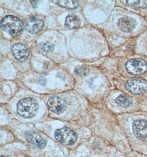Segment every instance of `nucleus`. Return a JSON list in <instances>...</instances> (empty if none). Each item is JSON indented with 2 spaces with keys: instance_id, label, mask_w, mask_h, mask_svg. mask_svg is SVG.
I'll use <instances>...</instances> for the list:
<instances>
[{
  "instance_id": "1a4fd4ad",
  "label": "nucleus",
  "mask_w": 147,
  "mask_h": 157,
  "mask_svg": "<svg viewBox=\"0 0 147 157\" xmlns=\"http://www.w3.org/2000/svg\"><path fill=\"white\" fill-rule=\"evenodd\" d=\"M12 51L14 56L17 60L21 62H24L27 60L30 54L28 48L23 43L16 44L14 45Z\"/></svg>"
},
{
  "instance_id": "6e6552de",
  "label": "nucleus",
  "mask_w": 147,
  "mask_h": 157,
  "mask_svg": "<svg viewBox=\"0 0 147 157\" xmlns=\"http://www.w3.org/2000/svg\"><path fill=\"white\" fill-rule=\"evenodd\" d=\"M133 132L137 138L147 141V121L145 120H136L133 124Z\"/></svg>"
},
{
  "instance_id": "0eeeda50",
  "label": "nucleus",
  "mask_w": 147,
  "mask_h": 157,
  "mask_svg": "<svg viewBox=\"0 0 147 157\" xmlns=\"http://www.w3.org/2000/svg\"><path fill=\"white\" fill-rule=\"evenodd\" d=\"M47 104L49 110L57 115L62 114L67 109L66 101L57 96L50 98L47 101Z\"/></svg>"
},
{
  "instance_id": "9b49d317",
  "label": "nucleus",
  "mask_w": 147,
  "mask_h": 157,
  "mask_svg": "<svg viewBox=\"0 0 147 157\" xmlns=\"http://www.w3.org/2000/svg\"><path fill=\"white\" fill-rule=\"evenodd\" d=\"M136 20L128 16L123 17L120 18L118 22V25L121 30L126 33L132 31L136 27Z\"/></svg>"
},
{
  "instance_id": "9d476101",
  "label": "nucleus",
  "mask_w": 147,
  "mask_h": 157,
  "mask_svg": "<svg viewBox=\"0 0 147 157\" xmlns=\"http://www.w3.org/2000/svg\"><path fill=\"white\" fill-rule=\"evenodd\" d=\"M44 23L41 19L32 17L25 22V29L31 34H35L40 32L44 27Z\"/></svg>"
},
{
  "instance_id": "dca6fc26",
  "label": "nucleus",
  "mask_w": 147,
  "mask_h": 157,
  "mask_svg": "<svg viewBox=\"0 0 147 157\" xmlns=\"http://www.w3.org/2000/svg\"><path fill=\"white\" fill-rule=\"evenodd\" d=\"M74 72L76 75L80 76H85L87 75L89 72V68L86 66H77Z\"/></svg>"
},
{
  "instance_id": "f3484780",
  "label": "nucleus",
  "mask_w": 147,
  "mask_h": 157,
  "mask_svg": "<svg viewBox=\"0 0 147 157\" xmlns=\"http://www.w3.org/2000/svg\"><path fill=\"white\" fill-rule=\"evenodd\" d=\"M40 48L44 52H51L54 50V45L50 43H44L40 45Z\"/></svg>"
},
{
  "instance_id": "423d86ee",
  "label": "nucleus",
  "mask_w": 147,
  "mask_h": 157,
  "mask_svg": "<svg viewBox=\"0 0 147 157\" xmlns=\"http://www.w3.org/2000/svg\"><path fill=\"white\" fill-rule=\"evenodd\" d=\"M126 88L134 94H143L147 92V82L143 79H131L126 82Z\"/></svg>"
},
{
  "instance_id": "a211bd4d",
  "label": "nucleus",
  "mask_w": 147,
  "mask_h": 157,
  "mask_svg": "<svg viewBox=\"0 0 147 157\" xmlns=\"http://www.w3.org/2000/svg\"><path fill=\"white\" fill-rule=\"evenodd\" d=\"M39 82H40V84H42V85H45V83H46V80H45V79L43 77H40V79H39Z\"/></svg>"
},
{
  "instance_id": "7ed1b4c3",
  "label": "nucleus",
  "mask_w": 147,
  "mask_h": 157,
  "mask_svg": "<svg viewBox=\"0 0 147 157\" xmlns=\"http://www.w3.org/2000/svg\"><path fill=\"white\" fill-rule=\"evenodd\" d=\"M3 30L12 36L19 35L23 29L24 24L21 19L13 16L5 17L1 22Z\"/></svg>"
},
{
  "instance_id": "f257e3e1",
  "label": "nucleus",
  "mask_w": 147,
  "mask_h": 157,
  "mask_svg": "<svg viewBox=\"0 0 147 157\" xmlns=\"http://www.w3.org/2000/svg\"><path fill=\"white\" fill-rule=\"evenodd\" d=\"M38 102L32 98H25L19 100L17 105V113L19 116L27 119L36 117L39 111Z\"/></svg>"
},
{
  "instance_id": "4468645a",
  "label": "nucleus",
  "mask_w": 147,
  "mask_h": 157,
  "mask_svg": "<svg viewBox=\"0 0 147 157\" xmlns=\"http://www.w3.org/2000/svg\"><path fill=\"white\" fill-rule=\"evenodd\" d=\"M56 2L58 5L68 10L76 9L79 5L78 1H57Z\"/></svg>"
},
{
  "instance_id": "39448f33",
  "label": "nucleus",
  "mask_w": 147,
  "mask_h": 157,
  "mask_svg": "<svg viewBox=\"0 0 147 157\" xmlns=\"http://www.w3.org/2000/svg\"><path fill=\"white\" fill-rule=\"evenodd\" d=\"M126 70L132 75H141L147 72V63L141 59L128 60L125 65Z\"/></svg>"
},
{
  "instance_id": "f03ea898",
  "label": "nucleus",
  "mask_w": 147,
  "mask_h": 157,
  "mask_svg": "<svg viewBox=\"0 0 147 157\" xmlns=\"http://www.w3.org/2000/svg\"><path fill=\"white\" fill-rule=\"evenodd\" d=\"M53 137L58 144L66 147L74 146L79 140L77 133L68 127L57 129L55 131Z\"/></svg>"
},
{
  "instance_id": "ddd939ff",
  "label": "nucleus",
  "mask_w": 147,
  "mask_h": 157,
  "mask_svg": "<svg viewBox=\"0 0 147 157\" xmlns=\"http://www.w3.org/2000/svg\"><path fill=\"white\" fill-rule=\"evenodd\" d=\"M117 105L123 108H128L132 104V99L131 98L124 95H121L115 99Z\"/></svg>"
},
{
  "instance_id": "20e7f679",
  "label": "nucleus",
  "mask_w": 147,
  "mask_h": 157,
  "mask_svg": "<svg viewBox=\"0 0 147 157\" xmlns=\"http://www.w3.org/2000/svg\"><path fill=\"white\" fill-rule=\"evenodd\" d=\"M23 137L27 144L37 149H44L47 146V140L36 131H28L25 132Z\"/></svg>"
},
{
  "instance_id": "2eb2a0df",
  "label": "nucleus",
  "mask_w": 147,
  "mask_h": 157,
  "mask_svg": "<svg viewBox=\"0 0 147 157\" xmlns=\"http://www.w3.org/2000/svg\"><path fill=\"white\" fill-rule=\"evenodd\" d=\"M125 2L136 10H143L147 7V1H126Z\"/></svg>"
},
{
  "instance_id": "f8f14e48",
  "label": "nucleus",
  "mask_w": 147,
  "mask_h": 157,
  "mask_svg": "<svg viewBox=\"0 0 147 157\" xmlns=\"http://www.w3.org/2000/svg\"><path fill=\"white\" fill-rule=\"evenodd\" d=\"M81 23V19L78 17L74 14L69 15L66 18V27L70 29H74L79 27Z\"/></svg>"
}]
</instances>
